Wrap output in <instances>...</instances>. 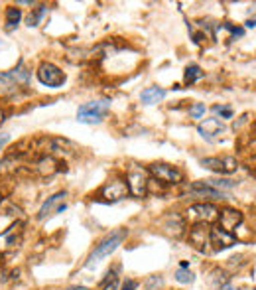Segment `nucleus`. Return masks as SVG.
Listing matches in <instances>:
<instances>
[{"label":"nucleus","instance_id":"21","mask_svg":"<svg viewBox=\"0 0 256 290\" xmlns=\"http://www.w3.org/2000/svg\"><path fill=\"white\" fill-rule=\"evenodd\" d=\"M44 12H46V6H44V4L38 6V8L34 10V14L28 16V26H38V22H40V18L44 16Z\"/></svg>","mask_w":256,"mask_h":290},{"label":"nucleus","instance_id":"31","mask_svg":"<svg viewBox=\"0 0 256 290\" xmlns=\"http://www.w3.org/2000/svg\"><path fill=\"white\" fill-rule=\"evenodd\" d=\"M2 121H4V111H0V125H2Z\"/></svg>","mask_w":256,"mask_h":290},{"label":"nucleus","instance_id":"14","mask_svg":"<svg viewBox=\"0 0 256 290\" xmlns=\"http://www.w3.org/2000/svg\"><path fill=\"white\" fill-rule=\"evenodd\" d=\"M240 221H242V213L240 211H236V209H223V211H219V223H221V229L224 231H228V233H232L234 235V229L240 225Z\"/></svg>","mask_w":256,"mask_h":290},{"label":"nucleus","instance_id":"11","mask_svg":"<svg viewBox=\"0 0 256 290\" xmlns=\"http://www.w3.org/2000/svg\"><path fill=\"white\" fill-rule=\"evenodd\" d=\"M32 166H34V172L40 174V176H44V178L54 176V174L60 172V160H56L52 154H42V156H38V158L34 160Z\"/></svg>","mask_w":256,"mask_h":290},{"label":"nucleus","instance_id":"23","mask_svg":"<svg viewBox=\"0 0 256 290\" xmlns=\"http://www.w3.org/2000/svg\"><path fill=\"white\" fill-rule=\"evenodd\" d=\"M203 113H205V105H203V103H195L192 109H190V117H192V119H201Z\"/></svg>","mask_w":256,"mask_h":290},{"label":"nucleus","instance_id":"25","mask_svg":"<svg viewBox=\"0 0 256 290\" xmlns=\"http://www.w3.org/2000/svg\"><path fill=\"white\" fill-rule=\"evenodd\" d=\"M217 290H238L236 288V286H232V284H228V282H226V284H223V286H219V288Z\"/></svg>","mask_w":256,"mask_h":290},{"label":"nucleus","instance_id":"3","mask_svg":"<svg viewBox=\"0 0 256 290\" xmlns=\"http://www.w3.org/2000/svg\"><path fill=\"white\" fill-rule=\"evenodd\" d=\"M184 219L190 223H195V225H199V223L209 225V223L219 219V209L211 203H195L192 207H188Z\"/></svg>","mask_w":256,"mask_h":290},{"label":"nucleus","instance_id":"17","mask_svg":"<svg viewBox=\"0 0 256 290\" xmlns=\"http://www.w3.org/2000/svg\"><path fill=\"white\" fill-rule=\"evenodd\" d=\"M20 18H22L20 8H16V6H8V8H6V30H8V32L14 30V28L20 24Z\"/></svg>","mask_w":256,"mask_h":290},{"label":"nucleus","instance_id":"6","mask_svg":"<svg viewBox=\"0 0 256 290\" xmlns=\"http://www.w3.org/2000/svg\"><path fill=\"white\" fill-rule=\"evenodd\" d=\"M65 197H67V192H58L54 193L52 197H48L44 201V205L40 207V211H38V219L44 221V219H48V217H52L56 213H62L67 207L65 205Z\"/></svg>","mask_w":256,"mask_h":290},{"label":"nucleus","instance_id":"5","mask_svg":"<svg viewBox=\"0 0 256 290\" xmlns=\"http://www.w3.org/2000/svg\"><path fill=\"white\" fill-rule=\"evenodd\" d=\"M36 75H38V81L42 85H48V87H62L65 83V79H67L64 71L58 65L50 64V62H44L40 65Z\"/></svg>","mask_w":256,"mask_h":290},{"label":"nucleus","instance_id":"4","mask_svg":"<svg viewBox=\"0 0 256 290\" xmlns=\"http://www.w3.org/2000/svg\"><path fill=\"white\" fill-rule=\"evenodd\" d=\"M126 186L128 192L136 197H144L148 190V172L138 166V164H130L126 174Z\"/></svg>","mask_w":256,"mask_h":290},{"label":"nucleus","instance_id":"27","mask_svg":"<svg viewBox=\"0 0 256 290\" xmlns=\"http://www.w3.org/2000/svg\"><path fill=\"white\" fill-rule=\"evenodd\" d=\"M6 142H8V134H2V136H0V148H2Z\"/></svg>","mask_w":256,"mask_h":290},{"label":"nucleus","instance_id":"16","mask_svg":"<svg viewBox=\"0 0 256 290\" xmlns=\"http://www.w3.org/2000/svg\"><path fill=\"white\" fill-rule=\"evenodd\" d=\"M164 97H166V91H164L162 87H148V89L142 91L140 101H142L144 105H154V103H160Z\"/></svg>","mask_w":256,"mask_h":290},{"label":"nucleus","instance_id":"15","mask_svg":"<svg viewBox=\"0 0 256 290\" xmlns=\"http://www.w3.org/2000/svg\"><path fill=\"white\" fill-rule=\"evenodd\" d=\"M188 192L193 193L195 197H209V199H223L224 197V192L217 190V188H211V186L205 184V182L190 184V186H188Z\"/></svg>","mask_w":256,"mask_h":290},{"label":"nucleus","instance_id":"28","mask_svg":"<svg viewBox=\"0 0 256 290\" xmlns=\"http://www.w3.org/2000/svg\"><path fill=\"white\" fill-rule=\"evenodd\" d=\"M104 290H116V280H112V282H110Z\"/></svg>","mask_w":256,"mask_h":290},{"label":"nucleus","instance_id":"24","mask_svg":"<svg viewBox=\"0 0 256 290\" xmlns=\"http://www.w3.org/2000/svg\"><path fill=\"white\" fill-rule=\"evenodd\" d=\"M138 288V282L136 280H132V278H128L126 282L122 284V290H136Z\"/></svg>","mask_w":256,"mask_h":290},{"label":"nucleus","instance_id":"26","mask_svg":"<svg viewBox=\"0 0 256 290\" xmlns=\"http://www.w3.org/2000/svg\"><path fill=\"white\" fill-rule=\"evenodd\" d=\"M246 28H256V16L250 18V20H246Z\"/></svg>","mask_w":256,"mask_h":290},{"label":"nucleus","instance_id":"13","mask_svg":"<svg viewBox=\"0 0 256 290\" xmlns=\"http://www.w3.org/2000/svg\"><path fill=\"white\" fill-rule=\"evenodd\" d=\"M234 235L232 233H228V231H224L221 227H215V229H211V245H213V249L215 251H223V249H228V247H232L234 245Z\"/></svg>","mask_w":256,"mask_h":290},{"label":"nucleus","instance_id":"29","mask_svg":"<svg viewBox=\"0 0 256 290\" xmlns=\"http://www.w3.org/2000/svg\"><path fill=\"white\" fill-rule=\"evenodd\" d=\"M180 268H190V262H188V260H182V264H180Z\"/></svg>","mask_w":256,"mask_h":290},{"label":"nucleus","instance_id":"20","mask_svg":"<svg viewBox=\"0 0 256 290\" xmlns=\"http://www.w3.org/2000/svg\"><path fill=\"white\" fill-rule=\"evenodd\" d=\"M176 280L182 282V284H190V282H193V274L188 268H178L176 270Z\"/></svg>","mask_w":256,"mask_h":290},{"label":"nucleus","instance_id":"9","mask_svg":"<svg viewBox=\"0 0 256 290\" xmlns=\"http://www.w3.org/2000/svg\"><path fill=\"white\" fill-rule=\"evenodd\" d=\"M190 243L201 253L211 251L209 249V245H211V229H209V225L199 223V225L192 227L190 229Z\"/></svg>","mask_w":256,"mask_h":290},{"label":"nucleus","instance_id":"1","mask_svg":"<svg viewBox=\"0 0 256 290\" xmlns=\"http://www.w3.org/2000/svg\"><path fill=\"white\" fill-rule=\"evenodd\" d=\"M124 239H126V229H116V231H112L110 235H106V237L96 245L95 249H93V253L89 255L85 266H87V268H93L96 262H100L102 258L112 255V253L122 245Z\"/></svg>","mask_w":256,"mask_h":290},{"label":"nucleus","instance_id":"8","mask_svg":"<svg viewBox=\"0 0 256 290\" xmlns=\"http://www.w3.org/2000/svg\"><path fill=\"white\" fill-rule=\"evenodd\" d=\"M126 195L128 186L120 178H112L100 188V197H104V201H118V199H124Z\"/></svg>","mask_w":256,"mask_h":290},{"label":"nucleus","instance_id":"2","mask_svg":"<svg viewBox=\"0 0 256 290\" xmlns=\"http://www.w3.org/2000/svg\"><path fill=\"white\" fill-rule=\"evenodd\" d=\"M110 109V103L108 101H91V103H85L79 107L77 111V121L79 123H85V125H98L106 113Z\"/></svg>","mask_w":256,"mask_h":290},{"label":"nucleus","instance_id":"12","mask_svg":"<svg viewBox=\"0 0 256 290\" xmlns=\"http://www.w3.org/2000/svg\"><path fill=\"white\" fill-rule=\"evenodd\" d=\"M197 130H199V134H201L203 138L215 140L219 134H223L224 132V125L219 121V119H205L203 123L197 125Z\"/></svg>","mask_w":256,"mask_h":290},{"label":"nucleus","instance_id":"30","mask_svg":"<svg viewBox=\"0 0 256 290\" xmlns=\"http://www.w3.org/2000/svg\"><path fill=\"white\" fill-rule=\"evenodd\" d=\"M67 290H89V288H85V286H69Z\"/></svg>","mask_w":256,"mask_h":290},{"label":"nucleus","instance_id":"10","mask_svg":"<svg viewBox=\"0 0 256 290\" xmlns=\"http://www.w3.org/2000/svg\"><path fill=\"white\" fill-rule=\"evenodd\" d=\"M201 166L207 168V170L219 172V174H230V172H236L238 162L234 160L232 156H224V158H203V160H201Z\"/></svg>","mask_w":256,"mask_h":290},{"label":"nucleus","instance_id":"22","mask_svg":"<svg viewBox=\"0 0 256 290\" xmlns=\"http://www.w3.org/2000/svg\"><path fill=\"white\" fill-rule=\"evenodd\" d=\"M213 113H215V115H221L223 119H230V117H232V109H230V107H224V105H215V107H213Z\"/></svg>","mask_w":256,"mask_h":290},{"label":"nucleus","instance_id":"18","mask_svg":"<svg viewBox=\"0 0 256 290\" xmlns=\"http://www.w3.org/2000/svg\"><path fill=\"white\" fill-rule=\"evenodd\" d=\"M203 75H205V73H203V69H201L197 64L188 65V69H186V83H188V85H193V83H195V81H199Z\"/></svg>","mask_w":256,"mask_h":290},{"label":"nucleus","instance_id":"19","mask_svg":"<svg viewBox=\"0 0 256 290\" xmlns=\"http://www.w3.org/2000/svg\"><path fill=\"white\" fill-rule=\"evenodd\" d=\"M205 184H209L211 188H217V190H230L232 186H236V182L232 180H205Z\"/></svg>","mask_w":256,"mask_h":290},{"label":"nucleus","instance_id":"7","mask_svg":"<svg viewBox=\"0 0 256 290\" xmlns=\"http://www.w3.org/2000/svg\"><path fill=\"white\" fill-rule=\"evenodd\" d=\"M150 174L156 178V180H160L164 184H180L182 182V172L176 168V166H170V164H152L150 166Z\"/></svg>","mask_w":256,"mask_h":290}]
</instances>
